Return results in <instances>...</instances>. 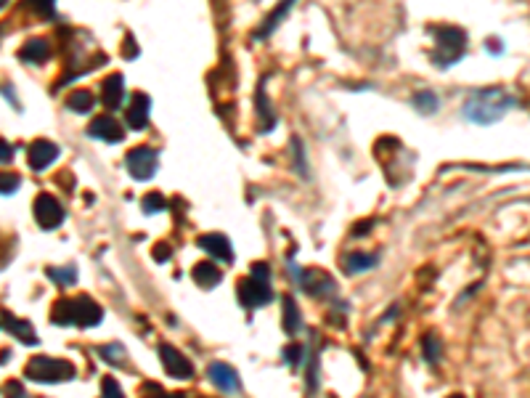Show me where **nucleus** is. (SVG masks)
Listing matches in <instances>:
<instances>
[{
  "label": "nucleus",
  "instance_id": "nucleus-1",
  "mask_svg": "<svg viewBox=\"0 0 530 398\" xmlns=\"http://www.w3.org/2000/svg\"><path fill=\"white\" fill-rule=\"evenodd\" d=\"M514 104L509 93H504L501 88H485V90H475L467 104H464V117L478 125H491L504 117V112Z\"/></svg>",
  "mask_w": 530,
  "mask_h": 398
},
{
  "label": "nucleus",
  "instance_id": "nucleus-2",
  "mask_svg": "<svg viewBox=\"0 0 530 398\" xmlns=\"http://www.w3.org/2000/svg\"><path fill=\"white\" fill-rule=\"evenodd\" d=\"M101 319H103L101 306H99L96 300H90L88 295H80V297H74V300H59L51 311V321L59 324V327L77 324V327L88 329V327H96Z\"/></svg>",
  "mask_w": 530,
  "mask_h": 398
},
{
  "label": "nucleus",
  "instance_id": "nucleus-3",
  "mask_svg": "<svg viewBox=\"0 0 530 398\" xmlns=\"http://www.w3.org/2000/svg\"><path fill=\"white\" fill-rule=\"evenodd\" d=\"M432 35H435V53H432V61L438 67L448 70L451 64H456L464 56L467 48V32L459 27H432Z\"/></svg>",
  "mask_w": 530,
  "mask_h": 398
},
{
  "label": "nucleus",
  "instance_id": "nucleus-4",
  "mask_svg": "<svg viewBox=\"0 0 530 398\" xmlns=\"http://www.w3.org/2000/svg\"><path fill=\"white\" fill-rule=\"evenodd\" d=\"M27 377L34 382H67L74 377V366L61 359H48V356H34L27 364Z\"/></svg>",
  "mask_w": 530,
  "mask_h": 398
},
{
  "label": "nucleus",
  "instance_id": "nucleus-5",
  "mask_svg": "<svg viewBox=\"0 0 530 398\" xmlns=\"http://www.w3.org/2000/svg\"><path fill=\"white\" fill-rule=\"evenodd\" d=\"M125 165H128V173L136 181H149V178H154L156 168H159V157L152 146H136L128 152Z\"/></svg>",
  "mask_w": 530,
  "mask_h": 398
},
{
  "label": "nucleus",
  "instance_id": "nucleus-6",
  "mask_svg": "<svg viewBox=\"0 0 530 398\" xmlns=\"http://www.w3.org/2000/svg\"><path fill=\"white\" fill-rule=\"evenodd\" d=\"M271 297H274V290L268 279H257L249 274L239 281V300L244 308H263L265 303H271Z\"/></svg>",
  "mask_w": 530,
  "mask_h": 398
},
{
  "label": "nucleus",
  "instance_id": "nucleus-7",
  "mask_svg": "<svg viewBox=\"0 0 530 398\" xmlns=\"http://www.w3.org/2000/svg\"><path fill=\"white\" fill-rule=\"evenodd\" d=\"M64 208H61V202L51 197V194H40L37 199H34V218H37V223L43 226V228H59L61 221H64Z\"/></svg>",
  "mask_w": 530,
  "mask_h": 398
},
{
  "label": "nucleus",
  "instance_id": "nucleus-8",
  "mask_svg": "<svg viewBox=\"0 0 530 398\" xmlns=\"http://www.w3.org/2000/svg\"><path fill=\"white\" fill-rule=\"evenodd\" d=\"M159 359L165 364L167 375L175 380H191L194 377V366L181 350H175L172 346H159Z\"/></svg>",
  "mask_w": 530,
  "mask_h": 398
},
{
  "label": "nucleus",
  "instance_id": "nucleus-9",
  "mask_svg": "<svg viewBox=\"0 0 530 398\" xmlns=\"http://www.w3.org/2000/svg\"><path fill=\"white\" fill-rule=\"evenodd\" d=\"M88 133H90V139H101L106 143H120L125 139V130H122V125L114 117H109V115H101V117H96V120L88 125Z\"/></svg>",
  "mask_w": 530,
  "mask_h": 398
},
{
  "label": "nucleus",
  "instance_id": "nucleus-10",
  "mask_svg": "<svg viewBox=\"0 0 530 398\" xmlns=\"http://www.w3.org/2000/svg\"><path fill=\"white\" fill-rule=\"evenodd\" d=\"M207 375H210L212 385H215L218 390H223L225 396H234V393H239V375H236V372H234L228 364H221V361L210 364Z\"/></svg>",
  "mask_w": 530,
  "mask_h": 398
},
{
  "label": "nucleus",
  "instance_id": "nucleus-11",
  "mask_svg": "<svg viewBox=\"0 0 530 398\" xmlns=\"http://www.w3.org/2000/svg\"><path fill=\"white\" fill-rule=\"evenodd\" d=\"M149 112H152V99L146 93H136L133 101L128 106V128L130 130H146L149 125Z\"/></svg>",
  "mask_w": 530,
  "mask_h": 398
},
{
  "label": "nucleus",
  "instance_id": "nucleus-12",
  "mask_svg": "<svg viewBox=\"0 0 530 398\" xmlns=\"http://www.w3.org/2000/svg\"><path fill=\"white\" fill-rule=\"evenodd\" d=\"M289 268L294 271V277H300V284H303L305 292L318 297V295H326L334 290V279L329 277V274H324V271H305V274H300L292 263H289Z\"/></svg>",
  "mask_w": 530,
  "mask_h": 398
},
{
  "label": "nucleus",
  "instance_id": "nucleus-13",
  "mask_svg": "<svg viewBox=\"0 0 530 398\" xmlns=\"http://www.w3.org/2000/svg\"><path fill=\"white\" fill-rule=\"evenodd\" d=\"M61 155V149L51 143V141H32L30 146V168L32 170H45L48 165H53Z\"/></svg>",
  "mask_w": 530,
  "mask_h": 398
},
{
  "label": "nucleus",
  "instance_id": "nucleus-14",
  "mask_svg": "<svg viewBox=\"0 0 530 398\" xmlns=\"http://www.w3.org/2000/svg\"><path fill=\"white\" fill-rule=\"evenodd\" d=\"M199 247L210 252L212 258L223 260V263H231L234 260V247L228 242V237H223V234H202L199 237Z\"/></svg>",
  "mask_w": 530,
  "mask_h": 398
},
{
  "label": "nucleus",
  "instance_id": "nucleus-15",
  "mask_svg": "<svg viewBox=\"0 0 530 398\" xmlns=\"http://www.w3.org/2000/svg\"><path fill=\"white\" fill-rule=\"evenodd\" d=\"M101 101L106 109H120L125 104V77L109 74L101 86Z\"/></svg>",
  "mask_w": 530,
  "mask_h": 398
},
{
  "label": "nucleus",
  "instance_id": "nucleus-16",
  "mask_svg": "<svg viewBox=\"0 0 530 398\" xmlns=\"http://www.w3.org/2000/svg\"><path fill=\"white\" fill-rule=\"evenodd\" d=\"M19 56H21V61H27V64H43V61L51 59V43L43 40V37H32V40H27V43L21 46Z\"/></svg>",
  "mask_w": 530,
  "mask_h": 398
},
{
  "label": "nucleus",
  "instance_id": "nucleus-17",
  "mask_svg": "<svg viewBox=\"0 0 530 398\" xmlns=\"http://www.w3.org/2000/svg\"><path fill=\"white\" fill-rule=\"evenodd\" d=\"M294 3H297V0H281V3L276 6V11H274V14L268 17V21H263V27L257 30V35H255L257 40H263V37H268V35H271V32H274L276 27H278V24L284 21V17H287V14H289V11H292V6H294Z\"/></svg>",
  "mask_w": 530,
  "mask_h": 398
},
{
  "label": "nucleus",
  "instance_id": "nucleus-18",
  "mask_svg": "<svg viewBox=\"0 0 530 398\" xmlns=\"http://www.w3.org/2000/svg\"><path fill=\"white\" fill-rule=\"evenodd\" d=\"M3 321H6V329H8L11 335H17L21 343H37V335H34V329L30 321H21V319L11 316V313H6Z\"/></svg>",
  "mask_w": 530,
  "mask_h": 398
},
{
  "label": "nucleus",
  "instance_id": "nucleus-19",
  "mask_svg": "<svg viewBox=\"0 0 530 398\" xmlns=\"http://www.w3.org/2000/svg\"><path fill=\"white\" fill-rule=\"evenodd\" d=\"M376 255H369V252H350L345 255V271L347 274H363V271H371L376 266Z\"/></svg>",
  "mask_w": 530,
  "mask_h": 398
},
{
  "label": "nucleus",
  "instance_id": "nucleus-20",
  "mask_svg": "<svg viewBox=\"0 0 530 398\" xmlns=\"http://www.w3.org/2000/svg\"><path fill=\"white\" fill-rule=\"evenodd\" d=\"M281 319H284V332H289V335H297L303 329V316H300V308H297V303L292 297H284Z\"/></svg>",
  "mask_w": 530,
  "mask_h": 398
},
{
  "label": "nucleus",
  "instance_id": "nucleus-21",
  "mask_svg": "<svg viewBox=\"0 0 530 398\" xmlns=\"http://www.w3.org/2000/svg\"><path fill=\"white\" fill-rule=\"evenodd\" d=\"M194 281L196 284H202V287H207V290H212L218 281H221V268L218 266H212V263H199L196 268H194Z\"/></svg>",
  "mask_w": 530,
  "mask_h": 398
},
{
  "label": "nucleus",
  "instance_id": "nucleus-22",
  "mask_svg": "<svg viewBox=\"0 0 530 398\" xmlns=\"http://www.w3.org/2000/svg\"><path fill=\"white\" fill-rule=\"evenodd\" d=\"M93 93H88V90H74L72 96L67 99V106L69 109H74V112H80V115H88L90 109H93Z\"/></svg>",
  "mask_w": 530,
  "mask_h": 398
},
{
  "label": "nucleus",
  "instance_id": "nucleus-23",
  "mask_svg": "<svg viewBox=\"0 0 530 398\" xmlns=\"http://www.w3.org/2000/svg\"><path fill=\"white\" fill-rule=\"evenodd\" d=\"M422 348H425V359L429 364H438L440 361V356H443V350H440V337L438 335H425V340H422Z\"/></svg>",
  "mask_w": 530,
  "mask_h": 398
},
{
  "label": "nucleus",
  "instance_id": "nucleus-24",
  "mask_svg": "<svg viewBox=\"0 0 530 398\" xmlns=\"http://www.w3.org/2000/svg\"><path fill=\"white\" fill-rule=\"evenodd\" d=\"M99 353H101L103 361H109L112 366H120V364H125V359H128V353H125V346H120V343H112V346L99 348Z\"/></svg>",
  "mask_w": 530,
  "mask_h": 398
},
{
  "label": "nucleus",
  "instance_id": "nucleus-25",
  "mask_svg": "<svg viewBox=\"0 0 530 398\" xmlns=\"http://www.w3.org/2000/svg\"><path fill=\"white\" fill-rule=\"evenodd\" d=\"M414 106H416L422 115H432V112H438L440 101H438V96H435V93L425 90V93H416V96H414Z\"/></svg>",
  "mask_w": 530,
  "mask_h": 398
},
{
  "label": "nucleus",
  "instance_id": "nucleus-26",
  "mask_svg": "<svg viewBox=\"0 0 530 398\" xmlns=\"http://www.w3.org/2000/svg\"><path fill=\"white\" fill-rule=\"evenodd\" d=\"M141 205H143V212H146V215H154V212H165V210H167V199H165L159 191H152V194L143 197Z\"/></svg>",
  "mask_w": 530,
  "mask_h": 398
},
{
  "label": "nucleus",
  "instance_id": "nucleus-27",
  "mask_svg": "<svg viewBox=\"0 0 530 398\" xmlns=\"http://www.w3.org/2000/svg\"><path fill=\"white\" fill-rule=\"evenodd\" d=\"M24 3V8H30L34 11L37 17H53V11H56V0H21Z\"/></svg>",
  "mask_w": 530,
  "mask_h": 398
},
{
  "label": "nucleus",
  "instance_id": "nucleus-28",
  "mask_svg": "<svg viewBox=\"0 0 530 398\" xmlns=\"http://www.w3.org/2000/svg\"><path fill=\"white\" fill-rule=\"evenodd\" d=\"M53 281H59L61 287H69V284H74V279H77V271L74 268H48L45 271Z\"/></svg>",
  "mask_w": 530,
  "mask_h": 398
},
{
  "label": "nucleus",
  "instance_id": "nucleus-29",
  "mask_svg": "<svg viewBox=\"0 0 530 398\" xmlns=\"http://www.w3.org/2000/svg\"><path fill=\"white\" fill-rule=\"evenodd\" d=\"M101 398H125L120 382L114 377H103L101 380Z\"/></svg>",
  "mask_w": 530,
  "mask_h": 398
},
{
  "label": "nucleus",
  "instance_id": "nucleus-30",
  "mask_svg": "<svg viewBox=\"0 0 530 398\" xmlns=\"http://www.w3.org/2000/svg\"><path fill=\"white\" fill-rule=\"evenodd\" d=\"M19 189V175L0 173V194H14Z\"/></svg>",
  "mask_w": 530,
  "mask_h": 398
},
{
  "label": "nucleus",
  "instance_id": "nucleus-31",
  "mask_svg": "<svg viewBox=\"0 0 530 398\" xmlns=\"http://www.w3.org/2000/svg\"><path fill=\"white\" fill-rule=\"evenodd\" d=\"M300 359H303V348L300 346L284 348V361L289 364V366H300Z\"/></svg>",
  "mask_w": 530,
  "mask_h": 398
},
{
  "label": "nucleus",
  "instance_id": "nucleus-32",
  "mask_svg": "<svg viewBox=\"0 0 530 398\" xmlns=\"http://www.w3.org/2000/svg\"><path fill=\"white\" fill-rule=\"evenodd\" d=\"M6 396L8 398H30L27 396V390H24L19 382H8V385H6Z\"/></svg>",
  "mask_w": 530,
  "mask_h": 398
},
{
  "label": "nucleus",
  "instance_id": "nucleus-33",
  "mask_svg": "<svg viewBox=\"0 0 530 398\" xmlns=\"http://www.w3.org/2000/svg\"><path fill=\"white\" fill-rule=\"evenodd\" d=\"M170 255H172V250H170V244H156L154 247V258L159 260V263H165V260H170Z\"/></svg>",
  "mask_w": 530,
  "mask_h": 398
},
{
  "label": "nucleus",
  "instance_id": "nucleus-34",
  "mask_svg": "<svg viewBox=\"0 0 530 398\" xmlns=\"http://www.w3.org/2000/svg\"><path fill=\"white\" fill-rule=\"evenodd\" d=\"M252 277L268 279V281H271V268H268L265 263H255V266H252Z\"/></svg>",
  "mask_w": 530,
  "mask_h": 398
},
{
  "label": "nucleus",
  "instance_id": "nucleus-35",
  "mask_svg": "<svg viewBox=\"0 0 530 398\" xmlns=\"http://www.w3.org/2000/svg\"><path fill=\"white\" fill-rule=\"evenodd\" d=\"M8 159H14V146L0 141V162H8Z\"/></svg>",
  "mask_w": 530,
  "mask_h": 398
},
{
  "label": "nucleus",
  "instance_id": "nucleus-36",
  "mask_svg": "<svg viewBox=\"0 0 530 398\" xmlns=\"http://www.w3.org/2000/svg\"><path fill=\"white\" fill-rule=\"evenodd\" d=\"M149 398H183V396H178V393H165V390L159 388V390H156L154 396H149Z\"/></svg>",
  "mask_w": 530,
  "mask_h": 398
},
{
  "label": "nucleus",
  "instance_id": "nucleus-37",
  "mask_svg": "<svg viewBox=\"0 0 530 398\" xmlns=\"http://www.w3.org/2000/svg\"><path fill=\"white\" fill-rule=\"evenodd\" d=\"M6 3H8V0H0V8H3V6H6Z\"/></svg>",
  "mask_w": 530,
  "mask_h": 398
},
{
  "label": "nucleus",
  "instance_id": "nucleus-38",
  "mask_svg": "<svg viewBox=\"0 0 530 398\" xmlns=\"http://www.w3.org/2000/svg\"><path fill=\"white\" fill-rule=\"evenodd\" d=\"M448 398H464V396H448Z\"/></svg>",
  "mask_w": 530,
  "mask_h": 398
}]
</instances>
